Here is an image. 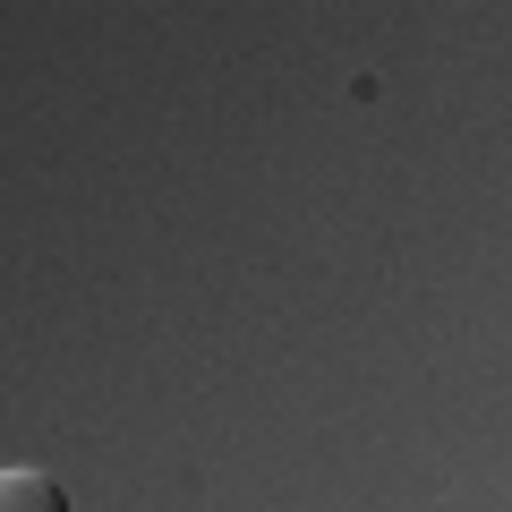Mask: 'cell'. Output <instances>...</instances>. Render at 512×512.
Segmentation results:
<instances>
[{"label": "cell", "mask_w": 512, "mask_h": 512, "mask_svg": "<svg viewBox=\"0 0 512 512\" xmlns=\"http://www.w3.org/2000/svg\"><path fill=\"white\" fill-rule=\"evenodd\" d=\"M0 512H69V495H60L52 470H26V461H9V470H0Z\"/></svg>", "instance_id": "obj_1"}]
</instances>
